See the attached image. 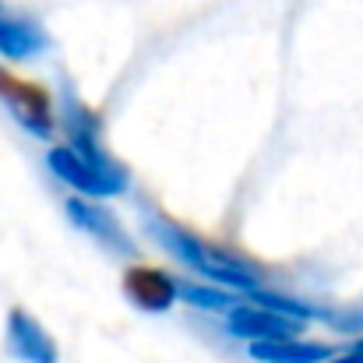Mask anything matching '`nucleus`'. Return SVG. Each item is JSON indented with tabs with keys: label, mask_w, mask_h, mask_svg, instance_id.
<instances>
[{
	"label": "nucleus",
	"mask_w": 363,
	"mask_h": 363,
	"mask_svg": "<svg viewBox=\"0 0 363 363\" xmlns=\"http://www.w3.org/2000/svg\"><path fill=\"white\" fill-rule=\"evenodd\" d=\"M0 96H4V103L14 110V117L21 123H28L35 134H50V127H53V99H50V92L43 85L0 71Z\"/></svg>",
	"instance_id": "1"
},
{
	"label": "nucleus",
	"mask_w": 363,
	"mask_h": 363,
	"mask_svg": "<svg viewBox=\"0 0 363 363\" xmlns=\"http://www.w3.org/2000/svg\"><path fill=\"white\" fill-rule=\"evenodd\" d=\"M123 289L134 303L148 307V311H162L173 303V279L159 268H148V264H130L127 275H123Z\"/></svg>",
	"instance_id": "2"
}]
</instances>
